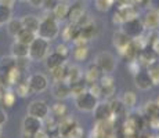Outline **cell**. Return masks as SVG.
I'll return each mask as SVG.
<instances>
[{
  "instance_id": "1",
  "label": "cell",
  "mask_w": 159,
  "mask_h": 138,
  "mask_svg": "<svg viewBox=\"0 0 159 138\" xmlns=\"http://www.w3.org/2000/svg\"><path fill=\"white\" fill-rule=\"evenodd\" d=\"M60 33V25H58V21L54 18V15L51 11L46 10V15L40 20V25H39L38 33L36 35L39 38L44 39L47 42H51L58 36Z\"/></svg>"
},
{
  "instance_id": "2",
  "label": "cell",
  "mask_w": 159,
  "mask_h": 138,
  "mask_svg": "<svg viewBox=\"0 0 159 138\" xmlns=\"http://www.w3.org/2000/svg\"><path fill=\"white\" fill-rule=\"evenodd\" d=\"M48 54V42L44 39L36 36L33 42L29 44V54L28 57L32 61H42Z\"/></svg>"
},
{
  "instance_id": "3",
  "label": "cell",
  "mask_w": 159,
  "mask_h": 138,
  "mask_svg": "<svg viewBox=\"0 0 159 138\" xmlns=\"http://www.w3.org/2000/svg\"><path fill=\"white\" fill-rule=\"evenodd\" d=\"M116 116L112 115L108 120H97L90 133V138H109L114 134V120Z\"/></svg>"
},
{
  "instance_id": "4",
  "label": "cell",
  "mask_w": 159,
  "mask_h": 138,
  "mask_svg": "<svg viewBox=\"0 0 159 138\" xmlns=\"http://www.w3.org/2000/svg\"><path fill=\"white\" fill-rule=\"evenodd\" d=\"M136 17H139V10H137L136 6H133L131 3H129V4H122V6H119V8L116 10L114 17H112V22L115 25L120 26L125 21L136 18Z\"/></svg>"
},
{
  "instance_id": "5",
  "label": "cell",
  "mask_w": 159,
  "mask_h": 138,
  "mask_svg": "<svg viewBox=\"0 0 159 138\" xmlns=\"http://www.w3.org/2000/svg\"><path fill=\"white\" fill-rule=\"evenodd\" d=\"M98 101H100L98 98L94 97L91 93L84 91L83 94H80L79 97L75 98V105L82 112H93L94 108L97 106V104H98Z\"/></svg>"
},
{
  "instance_id": "6",
  "label": "cell",
  "mask_w": 159,
  "mask_h": 138,
  "mask_svg": "<svg viewBox=\"0 0 159 138\" xmlns=\"http://www.w3.org/2000/svg\"><path fill=\"white\" fill-rule=\"evenodd\" d=\"M97 66L101 69L102 73H111L116 68V60L115 57L108 51H102L96 55V61H94Z\"/></svg>"
},
{
  "instance_id": "7",
  "label": "cell",
  "mask_w": 159,
  "mask_h": 138,
  "mask_svg": "<svg viewBox=\"0 0 159 138\" xmlns=\"http://www.w3.org/2000/svg\"><path fill=\"white\" fill-rule=\"evenodd\" d=\"M42 128H43V120L35 116L28 115L22 122V134L25 138H33V136Z\"/></svg>"
},
{
  "instance_id": "8",
  "label": "cell",
  "mask_w": 159,
  "mask_h": 138,
  "mask_svg": "<svg viewBox=\"0 0 159 138\" xmlns=\"http://www.w3.org/2000/svg\"><path fill=\"white\" fill-rule=\"evenodd\" d=\"M122 30L126 33L127 36H130L131 39L137 38V36H141L144 33V26H143V22L139 17L131 18V20H127L122 24Z\"/></svg>"
},
{
  "instance_id": "9",
  "label": "cell",
  "mask_w": 159,
  "mask_h": 138,
  "mask_svg": "<svg viewBox=\"0 0 159 138\" xmlns=\"http://www.w3.org/2000/svg\"><path fill=\"white\" fill-rule=\"evenodd\" d=\"M26 84H28L30 93H42L47 88L48 80L43 73H33L28 78Z\"/></svg>"
},
{
  "instance_id": "10",
  "label": "cell",
  "mask_w": 159,
  "mask_h": 138,
  "mask_svg": "<svg viewBox=\"0 0 159 138\" xmlns=\"http://www.w3.org/2000/svg\"><path fill=\"white\" fill-rule=\"evenodd\" d=\"M140 20H141L144 29H148V30L158 29L159 28V10L155 7L148 8Z\"/></svg>"
},
{
  "instance_id": "11",
  "label": "cell",
  "mask_w": 159,
  "mask_h": 138,
  "mask_svg": "<svg viewBox=\"0 0 159 138\" xmlns=\"http://www.w3.org/2000/svg\"><path fill=\"white\" fill-rule=\"evenodd\" d=\"M48 113H50V108H48L47 104L42 100L33 101L28 106V115L35 116V118L42 119V120H43L46 116H48Z\"/></svg>"
},
{
  "instance_id": "12",
  "label": "cell",
  "mask_w": 159,
  "mask_h": 138,
  "mask_svg": "<svg viewBox=\"0 0 159 138\" xmlns=\"http://www.w3.org/2000/svg\"><path fill=\"white\" fill-rule=\"evenodd\" d=\"M84 14H86V3H84V0H76L72 6H69L68 20L69 22L76 24Z\"/></svg>"
},
{
  "instance_id": "13",
  "label": "cell",
  "mask_w": 159,
  "mask_h": 138,
  "mask_svg": "<svg viewBox=\"0 0 159 138\" xmlns=\"http://www.w3.org/2000/svg\"><path fill=\"white\" fill-rule=\"evenodd\" d=\"M51 91H53V96L56 97L57 100L64 101L71 96V86L65 80H54Z\"/></svg>"
},
{
  "instance_id": "14",
  "label": "cell",
  "mask_w": 159,
  "mask_h": 138,
  "mask_svg": "<svg viewBox=\"0 0 159 138\" xmlns=\"http://www.w3.org/2000/svg\"><path fill=\"white\" fill-rule=\"evenodd\" d=\"M137 61H139V64L141 66L147 68V66H149L151 64H154L155 61H158V54L155 53V50L152 47L147 46L145 48H143V50L137 54Z\"/></svg>"
},
{
  "instance_id": "15",
  "label": "cell",
  "mask_w": 159,
  "mask_h": 138,
  "mask_svg": "<svg viewBox=\"0 0 159 138\" xmlns=\"http://www.w3.org/2000/svg\"><path fill=\"white\" fill-rule=\"evenodd\" d=\"M78 126V122H76L75 118L72 116H64V118L58 119V136L62 137H68L69 133L73 130V128Z\"/></svg>"
},
{
  "instance_id": "16",
  "label": "cell",
  "mask_w": 159,
  "mask_h": 138,
  "mask_svg": "<svg viewBox=\"0 0 159 138\" xmlns=\"http://www.w3.org/2000/svg\"><path fill=\"white\" fill-rule=\"evenodd\" d=\"M94 116H96V120H108L112 118V109L109 105V101H104V102L97 104V106L94 108Z\"/></svg>"
},
{
  "instance_id": "17",
  "label": "cell",
  "mask_w": 159,
  "mask_h": 138,
  "mask_svg": "<svg viewBox=\"0 0 159 138\" xmlns=\"http://www.w3.org/2000/svg\"><path fill=\"white\" fill-rule=\"evenodd\" d=\"M134 83L136 86L140 88V90H149L152 88V82H151V78L149 75L147 73V70H139V72L134 75Z\"/></svg>"
},
{
  "instance_id": "18",
  "label": "cell",
  "mask_w": 159,
  "mask_h": 138,
  "mask_svg": "<svg viewBox=\"0 0 159 138\" xmlns=\"http://www.w3.org/2000/svg\"><path fill=\"white\" fill-rule=\"evenodd\" d=\"M101 76H102L101 69H100L98 66L93 62V64H90V65L87 66L86 72H84V75H83V80L86 82L87 84H91V83L98 82Z\"/></svg>"
},
{
  "instance_id": "19",
  "label": "cell",
  "mask_w": 159,
  "mask_h": 138,
  "mask_svg": "<svg viewBox=\"0 0 159 138\" xmlns=\"http://www.w3.org/2000/svg\"><path fill=\"white\" fill-rule=\"evenodd\" d=\"M130 42H131V38L130 36H127L122 29H119L118 32L114 33V40H112V43H114V47L118 51L123 50V48L126 47Z\"/></svg>"
},
{
  "instance_id": "20",
  "label": "cell",
  "mask_w": 159,
  "mask_h": 138,
  "mask_svg": "<svg viewBox=\"0 0 159 138\" xmlns=\"http://www.w3.org/2000/svg\"><path fill=\"white\" fill-rule=\"evenodd\" d=\"M61 35H62V39L65 42H72V40H75L79 35H80V28L76 25V24L69 22L68 25L64 28V30H62Z\"/></svg>"
},
{
  "instance_id": "21",
  "label": "cell",
  "mask_w": 159,
  "mask_h": 138,
  "mask_svg": "<svg viewBox=\"0 0 159 138\" xmlns=\"http://www.w3.org/2000/svg\"><path fill=\"white\" fill-rule=\"evenodd\" d=\"M83 79V72L79 68L78 65H68V72H66V78L65 82L69 83V84H73V83L79 82Z\"/></svg>"
},
{
  "instance_id": "22",
  "label": "cell",
  "mask_w": 159,
  "mask_h": 138,
  "mask_svg": "<svg viewBox=\"0 0 159 138\" xmlns=\"http://www.w3.org/2000/svg\"><path fill=\"white\" fill-rule=\"evenodd\" d=\"M21 21H22V26L25 28V29H28L33 33H38L39 25H40V20H39L36 15H25L24 18H21Z\"/></svg>"
},
{
  "instance_id": "23",
  "label": "cell",
  "mask_w": 159,
  "mask_h": 138,
  "mask_svg": "<svg viewBox=\"0 0 159 138\" xmlns=\"http://www.w3.org/2000/svg\"><path fill=\"white\" fill-rule=\"evenodd\" d=\"M68 11H69V4L64 2H58V4L53 8V15L57 21H64L68 18Z\"/></svg>"
},
{
  "instance_id": "24",
  "label": "cell",
  "mask_w": 159,
  "mask_h": 138,
  "mask_svg": "<svg viewBox=\"0 0 159 138\" xmlns=\"http://www.w3.org/2000/svg\"><path fill=\"white\" fill-rule=\"evenodd\" d=\"M11 54H13L14 58H28L29 46L20 43V42H15L11 46Z\"/></svg>"
},
{
  "instance_id": "25",
  "label": "cell",
  "mask_w": 159,
  "mask_h": 138,
  "mask_svg": "<svg viewBox=\"0 0 159 138\" xmlns=\"http://www.w3.org/2000/svg\"><path fill=\"white\" fill-rule=\"evenodd\" d=\"M143 110H144L145 122L151 120V119H155V118H159V106L155 101H149V102H147Z\"/></svg>"
},
{
  "instance_id": "26",
  "label": "cell",
  "mask_w": 159,
  "mask_h": 138,
  "mask_svg": "<svg viewBox=\"0 0 159 138\" xmlns=\"http://www.w3.org/2000/svg\"><path fill=\"white\" fill-rule=\"evenodd\" d=\"M97 32H98V29H97L96 24L93 22V20H91L90 22H87L86 25H83L80 28V36H83V38L87 39V40L93 39L94 36L97 35Z\"/></svg>"
},
{
  "instance_id": "27",
  "label": "cell",
  "mask_w": 159,
  "mask_h": 138,
  "mask_svg": "<svg viewBox=\"0 0 159 138\" xmlns=\"http://www.w3.org/2000/svg\"><path fill=\"white\" fill-rule=\"evenodd\" d=\"M44 60H46V66H47L48 69L56 68V66L61 65V64H64L66 61L65 58H62L60 54H57L56 51H54V53H51V54H47V57H46Z\"/></svg>"
},
{
  "instance_id": "28",
  "label": "cell",
  "mask_w": 159,
  "mask_h": 138,
  "mask_svg": "<svg viewBox=\"0 0 159 138\" xmlns=\"http://www.w3.org/2000/svg\"><path fill=\"white\" fill-rule=\"evenodd\" d=\"M17 66V58L14 57H4L0 60V72L7 75L11 69H14Z\"/></svg>"
},
{
  "instance_id": "29",
  "label": "cell",
  "mask_w": 159,
  "mask_h": 138,
  "mask_svg": "<svg viewBox=\"0 0 159 138\" xmlns=\"http://www.w3.org/2000/svg\"><path fill=\"white\" fill-rule=\"evenodd\" d=\"M22 29H24V26H22V21L21 20L11 18V20L7 22V32H8V35L13 36V38H15Z\"/></svg>"
},
{
  "instance_id": "30",
  "label": "cell",
  "mask_w": 159,
  "mask_h": 138,
  "mask_svg": "<svg viewBox=\"0 0 159 138\" xmlns=\"http://www.w3.org/2000/svg\"><path fill=\"white\" fill-rule=\"evenodd\" d=\"M119 54H120V57L123 58V60H126L127 62L131 60H136L137 58V54H139V51H137V48L133 46V43H129V44L126 46V47L123 48V50L119 51Z\"/></svg>"
},
{
  "instance_id": "31",
  "label": "cell",
  "mask_w": 159,
  "mask_h": 138,
  "mask_svg": "<svg viewBox=\"0 0 159 138\" xmlns=\"http://www.w3.org/2000/svg\"><path fill=\"white\" fill-rule=\"evenodd\" d=\"M145 70L149 75V78H151L152 86H159V61H155L154 64L147 66Z\"/></svg>"
},
{
  "instance_id": "32",
  "label": "cell",
  "mask_w": 159,
  "mask_h": 138,
  "mask_svg": "<svg viewBox=\"0 0 159 138\" xmlns=\"http://www.w3.org/2000/svg\"><path fill=\"white\" fill-rule=\"evenodd\" d=\"M50 70H51V76H53L54 80H65L66 72H68V64L64 62Z\"/></svg>"
},
{
  "instance_id": "33",
  "label": "cell",
  "mask_w": 159,
  "mask_h": 138,
  "mask_svg": "<svg viewBox=\"0 0 159 138\" xmlns=\"http://www.w3.org/2000/svg\"><path fill=\"white\" fill-rule=\"evenodd\" d=\"M72 55L76 61H79V62L86 61L89 58V47L87 46H73Z\"/></svg>"
},
{
  "instance_id": "34",
  "label": "cell",
  "mask_w": 159,
  "mask_h": 138,
  "mask_svg": "<svg viewBox=\"0 0 159 138\" xmlns=\"http://www.w3.org/2000/svg\"><path fill=\"white\" fill-rule=\"evenodd\" d=\"M50 112L54 118L61 119V118H64V116L68 115V106H66L64 102H56L50 108Z\"/></svg>"
},
{
  "instance_id": "35",
  "label": "cell",
  "mask_w": 159,
  "mask_h": 138,
  "mask_svg": "<svg viewBox=\"0 0 159 138\" xmlns=\"http://www.w3.org/2000/svg\"><path fill=\"white\" fill-rule=\"evenodd\" d=\"M36 33H33V32H30V30L28 29H25L24 28L22 30H21L20 33H18L15 38H17V42H20V43H24V44H26V46H29L30 43L33 42V39L36 38Z\"/></svg>"
},
{
  "instance_id": "36",
  "label": "cell",
  "mask_w": 159,
  "mask_h": 138,
  "mask_svg": "<svg viewBox=\"0 0 159 138\" xmlns=\"http://www.w3.org/2000/svg\"><path fill=\"white\" fill-rule=\"evenodd\" d=\"M69 86H71V96L73 98L79 97L80 94H83L84 91H87V83L84 82L83 79L76 82V83H73V84H69Z\"/></svg>"
},
{
  "instance_id": "37",
  "label": "cell",
  "mask_w": 159,
  "mask_h": 138,
  "mask_svg": "<svg viewBox=\"0 0 159 138\" xmlns=\"http://www.w3.org/2000/svg\"><path fill=\"white\" fill-rule=\"evenodd\" d=\"M120 101L125 105V108H134L137 104V96L133 93V91H126Z\"/></svg>"
},
{
  "instance_id": "38",
  "label": "cell",
  "mask_w": 159,
  "mask_h": 138,
  "mask_svg": "<svg viewBox=\"0 0 159 138\" xmlns=\"http://www.w3.org/2000/svg\"><path fill=\"white\" fill-rule=\"evenodd\" d=\"M11 20V7L6 3H0V25L7 24Z\"/></svg>"
},
{
  "instance_id": "39",
  "label": "cell",
  "mask_w": 159,
  "mask_h": 138,
  "mask_svg": "<svg viewBox=\"0 0 159 138\" xmlns=\"http://www.w3.org/2000/svg\"><path fill=\"white\" fill-rule=\"evenodd\" d=\"M109 105H111V109H112V115L114 116H119L123 113V110L126 109L125 108V105L122 104L120 100H112L111 102H109Z\"/></svg>"
},
{
  "instance_id": "40",
  "label": "cell",
  "mask_w": 159,
  "mask_h": 138,
  "mask_svg": "<svg viewBox=\"0 0 159 138\" xmlns=\"http://www.w3.org/2000/svg\"><path fill=\"white\" fill-rule=\"evenodd\" d=\"M87 91L93 94L94 97H97L98 100L102 97V87H101V84H100L98 82L91 83V84H87Z\"/></svg>"
},
{
  "instance_id": "41",
  "label": "cell",
  "mask_w": 159,
  "mask_h": 138,
  "mask_svg": "<svg viewBox=\"0 0 159 138\" xmlns=\"http://www.w3.org/2000/svg\"><path fill=\"white\" fill-rule=\"evenodd\" d=\"M116 0H96V8L101 13H105L111 8V6L114 4Z\"/></svg>"
},
{
  "instance_id": "42",
  "label": "cell",
  "mask_w": 159,
  "mask_h": 138,
  "mask_svg": "<svg viewBox=\"0 0 159 138\" xmlns=\"http://www.w3.org/2000/svg\"><path fill=\"white\" fill-rule=\"evenodd\" d=\"M145 40H147V44L149 47H152L154 44H157L159 42V30L158 29H152L148 32V35L145 36Z\"/></svg>"
},
{
  "instance_id": "43",
  "label": "cell",
  "mask_w": 159,
  "mask_h": 138,
  "mask_svg": "<svg viewBox=\"0 0 159 138\" xmlns=\"http://www.w3.org/2000/svg\"><path fill=\"white\" fill-rule=\"evenodd\" d=\"M15 94L20 97H26L30 94V90L26 83H17V88H15Z\"/></svg>"
},
{
  "instance_id": "44",
  "label": "cell",
  "mask_w": 159,
  "mask_h": 138,
  "mask_svg": "<svg viewBox=\"0 0 159 138\" xmlns=\"http://www.w3.org/2000/svg\"><path fill=\"white\" fill-rule=\"evenodd\" d=\"M127 70L131 73V75H136L139 70H141V65L139 64V61H137V58L136 60H131V61H129L127 62Z\"/></svg>"
},
{
  "instance_id": "45",
  "label": "cell",
  "mask_w": 159,
  "mask_h": 138,
  "mask_svg": "<svg viewBox=\"0 0 159 138\" xmlns=\"http://www.w3.org/2000/svg\"><path fill=\"white\" fill-rule=\"evenodd\" d=\"M54 51H56L57 54H60L62 58H65V60L69 57V54H71V51H69L68 46H66V44H64V43H62V44H58Z\"/></svg>"
},
{
  "instance_id": "46",
  "label": "cell",
  "mask_w": 159,
  "mask_h": 138,
  "mask_svg": "<svg viewBox=\"0 0 159 138\" xmlns=\"http://www.w3.org/2000/svg\"><path fill=\"white\" fill-rule=\"evenodd\" d=\"M3 101H4V104L7 106H13L15 102V94L13 91H6V93L3 94Z\"/></svg>"
},
{
  "instance_id": "47",
  "label": "cell",
  "mask_w": 159,
  "mask_h": 138,
  "mask_svg": "<svg viewBox=\"0 0 159 138\" xmlns=\"http://www.w3.org/2000/svg\"><path fill=\"white\" fill-rule=\"evenodd\" d=\"M83 137H84V130L78 124V126H76V127L71 131V133H69V136L66 137V138H83Z\"/></svg>"
},
{
  "instance_id": "48",
  "label": "cell",
  "mask_w": 159,
  "mask_h": 138,
  "mask_svg": "<svg viewBox=\"0 0 159 138\" xmlns=\"http://www.w3.org/2000/svg\"><path fill=\"white\" fill-rule=\"evenodd\" d=\"M58 2H60V0H44L42 7H43L44 10H47V11H53V8L58 4Z\"/></svg>"
},
{
  "instance_id": "49",
  "label": "cell",
  "mask_w": 159,
  "mask_h": 138,
  "mask_svg": "<svg viewBox=\"0 0 159 138\" xmlns=\"http://www.w3.org/2000/svg\"><path fill=\"white\" fill-rule=\"evenodd\" d=\"M33 138H53V137H51L50 134H48L47 131L44 130V128H42V130H39L38 133L33 136Z\"/></svg>"
},
{
  "instance_id": "50",
  "label": "cell",
  "mask_w": 159,
  "mask_h": 138,
  "mask_svg": "<svg viewBox=\"0 0 159 138\" xmlns=\"http://www.w3.org/2000/svg\"><path fill=\"white\" fill-rule=\"evenodd\" d=\"M29 4L32 6V7H36V8H40L42 6H43V2L44 0H28Z\"/></svg>"
},
{
  "instance_id": "51",
  "label": "cell",
  "mask_w": 159,
  "mask_h": 138,
  "mask_svg": "<svg viewBox=\"0 0 159 138\" xmlns=\"http://www.w3.org/2000/svg\"><path fill=\"white\" fill-rule=\"evenodd\" d=\"M6 122H7V113L0 108V126H3Z\"/></svg>"
},
{
  "instance_id": "52",
  "label": "cell",
  "mask_w": 159,
  "mask_h": 138,
  "mask_svg": "<svg viewBox=\"0 0 159 138\" xmlns=\"http://www.w3.org/2000/svg\"><path fill=\"white\" fill-rule=\"evenodd\" d=\"M145 138H159V134H148Z\"/></svg>"
},
{
  "instance_id": "53",
  "label": "cell",
  "mask_w": 159,
  "mask_h": 138,
  "mask_svg": "<svg viewBox=\"0 0 159 138\" xmlns=\"http://www.w3.org/2000/svg\"><path fill=\"white\" fill-rule=\"evenodd\" d=\"M125 138H140V134H137V136H130V137H125Z\"/></svg>"
},
{
  "instance_id": "54",
  "label": "cell",
  "mask_w": 159,
  "mask_h": 138,
  "mask_svg": "<svg viewBox=\"0 0 159 138\" xmlns=\"http://www.w3.org/2000/svg\"><path fill=\"white\" fill-rule=\"evenodd\" d=\"M53 138H66V137H62V136H54Z\"/></svg>"
},
{
  "instance_id": "55",
  "label": "cell",
  "mask_w": 159,
  "mask_h": 138,
  "mask_svg": "<svg viewBox=\"0 0 159 138\" xmlns=\"http://www.w3.org/2000/svg\"><path fill=\"white\" fill-rule=\"evenodd\" d=\"M155 102H157V104H158V106H159V97L157 98V101H155Z\"/></svg>"
},
{
  "instance_id": "56",
  "label": "cell",
  "mask_w": 159,
  "mask_h": 138,
  "mask_svg": "<svg viewBox=\"0 0 159 138\" xmlns=\"http://www.w3.org/2000/svg\"><path fill=\"white\" fill-rule=\"evenodd\" d=\"M60 2H64V3H68L69 0H60Z\"/></svg>"
},
{
  "instance_id": "57",
  "label": "cell",
  "mask_w": 159,
  "mask_h": 138,
  "mask_svg": "<svg viewBox=\"0 0 159 138\" xmlns=\"http://www.w3.org/2000/svg\"><path fill=\"white\" fill-rule=\"evenodd\" d=\"M0 136H2V126H0Z\"/></svg>"
},
{
  "instance_id": "58",
  "label": "cell",
  "mask_w": 159,
  "mask_h": 138,
  "mask_svg": "<svg viewBox=\"0 0 159 138\" xmlns=\"http://www.w3.org/2000/svg\"><path fill=\"white\" fill-rule=\"evenodd\" d=\"M109 138H118V137H114V136H111V137H109Z\"/></svg>"
},
{
  "instance_id": "59",
  "label": "cell",
  "mask_w": 159,
  "mask_h": 138,
  "mask_svg": "<svg viewBox=\"0 0 159 138\" xmlns=\"http://www.w3.org/2000/svg\"><path fill=\"white\" fill-rule=\"evenodd\" d=\"M20 2H28V0H20Z\"/></svg>"
}]
</instances>
